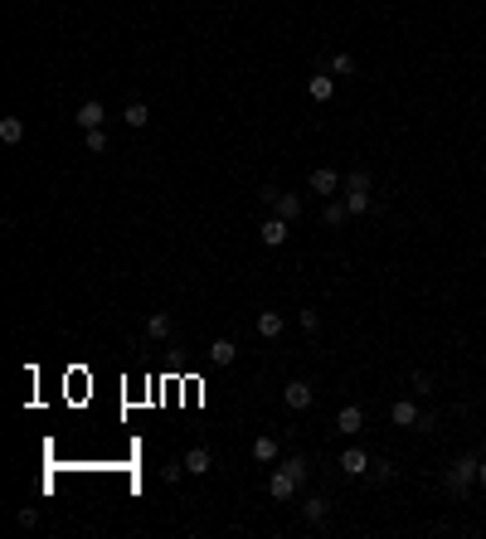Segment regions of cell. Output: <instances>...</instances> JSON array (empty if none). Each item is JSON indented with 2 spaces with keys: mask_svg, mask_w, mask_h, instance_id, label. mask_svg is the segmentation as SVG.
<instances>
[{
  "mask_svg": "<svg viewBox=\"0 0 486 539\" xmlns=\"http://www.w3.org/2000/svg\"><path fill=\"white\" fill-rule=\"evenodd\" d=\"M15 520H20V530H34V525H39V511H34V506H25Z\"/></svg>",
  "mask_w": 486,
  "mask_h": 539,
  "instance_id": "28",
  "label": "cell"
},
{
  "mask_svg": "<svg viewBox=\"0 0 486 539\" xmlns=\"http://www.w3.org/2000/svg\"><path fill=\"white\" fill-rule=\"evenodd\" d=\"M389 418H394L399 428H418V404H413V399H399V404L389 408Z\"/></svg>",
  "mask_w": 486,
  "mask_h": 539,
  "instance_id": "12",
  "label": "cell"
},
{
  "mask_svg": "<svg viewBox=\"0 0 486 539\" xmlns=\"http://www.w3.org/2000/svg\"><path fill=\"white\" fill-rule=\"evenodd\" d=\"M272 209H277V214H282V219H287V224H292V219H301V194H287V189H282Z\"/></svg>",
  "mask_w": 486,
  "mask_h": 539,
  "instance_id": "18",
  "label": "cell"
},
{
  "mask_svg": "<svg viewBox=\"0 0 486 539\" xmlns=\"http://www.w3.org/2000/svg\"><path fill=\"white\" fill-rule=\"evenodd\" d=\"M477 481H482V486H486V461H482V466H477Z\"/></svg>",
  "mask_w": 486,
  "mask_h": 539,
  "instance_id": "30",
  "label": "cell"
},
{
  "mask_svg": "<svg viewBox=\"0 0 486 539\" xmlns=\"http://www.w3.org/2000/svg\"><path fill=\"white\" fill-rule=\"evenodd\" d=\"M146 117H151V112H146V103H127V112H122V122H127V127H136V132L146 127Z\"/></svg>",
  "mask_w": 486,
  "mask_h": 539,
  "instance_id": "20",
  "label": "cell"
},
{
  "mask_svg": "<svg viewBox=\"0 0 486 539\" xmlns=\"http://www.w3.org/2000/svg\"><path fill=\"white\" fill-rule=\"evenodd\" d=\"M370 204H375V194H360V189H346V209H351V214H365Z\"/></svg>",
  "mask_w": 486,
  "mask_h": 539,
  "instance_id": "22",
  "label": "cell"
},
{
  "mask_svg": "<svg viewBox=\"0 0 486 539\" xmlns=\"http://www.w3.org/2000/svg\"><path fill=\"white\" fill-rule=\"evenodd\" d=\"M210 466H214V452H210V447H190L185 452V471L190 476H205Z\"/></svg>",
  "mask_w": 486,
  "mask_h": 539,
  "instance_id": "10",
  "label": "cell"
},
{
  "mask_svg": "<svg viewBox=\"0 0 486 539\" xmlns=\"http://www.w3.org/2000/svg\"><path fill=\"white\" fill-rule=\"evenodd\" d=\"M311 189H316V194H336V189H341V175H336L331 165H316V170H311Z\"/></svg>",
  "mask_w": 486,
  "mask_h": 539,
  "instance_id": "11",
  "label": "cell"
},
{
  "mask_svg": "<svg viewBox=\"0 0 486 539\" xmlns=\"http://www.w3.org/2000/svg\"><path fill=\"white\" fill-rule=\"evenodd\" d=\"M88 151H93V156H103V151H108V132H103V127H98V132H88Z\"/></svg>",
  "mask_w": 486,
  "mask_h": 539,
  "instance_id": "26",
  "label": "cell"
},
{
  "mask_svg": "<svg viewBox=\"0 0 486 539\" xmlns=\"http://www.w3.org/2000/svg\"><path fill=\"white\" fill-rule=\"evenodd\" d=\"M331 73H336V78H355V58L346 54V49H341V54H331Z\"/></svg>",
  "mask_w": 486,
  "mask_h": 539,
  "instance_id": "19",
  "label": "cell"
},
{
  "mask_svg": "<svg viewBox=\"0 0 486 539\" xmlns=\"http://www.w3.org/2000/svg\"><path fill=\"white\" fill-rule=\"evenodd\" d=\"M234 360H239L234 340H210V365H234Z\"/></svg>",
  "mask_w": 486,
  "mask_h": 539,
  "instance_id": "14",
  "label": "cell"
},
{
  "mask_svg": "<svg viewBox=\"0 0 486 539\" xmlns=\"http://www.w3.org/2000/svg\"><path fill=\"white\" fill-rule=\"evenodd\" d=\"M268 496H272V501H292V496H297V481H292V476L277 466V471L268 476Z\"/></svg>",
  "mask_w": 486,
  "mask_h": 539,
  "instance_id": "7",
  "label": "cell"
},
{
  "mask_svg": "<svg viewBox=\"0 0 486 539\" xmlns=\"http://www.w3.org/2000/svg\"><path fill=\"white\" fill-rule=\"evenodd\" d=\"M282 330H287V316L282 311H258V335L263 340H277Z\"/></svg>",
  "mask_w": 486,
  "mask_h": 539,
  "instance_id": "8",
  "label": "cell"
},
{
  "mask_svg": "<svg viewBox=\"0 0 486 539\" xmlns=\"http://www.w3.org/2000/svg\"><path fill=\"white\" fill-rule=\"evenodd\" d=\"M248 452H253V461H258V466H268V461H277V452H282V442L263 432V437H253V447H248Z\"/></svg>",
  "mask_w": 486,
  "mask_h": 539,
  "instance_id": "6",
  "label": "cell"
},
{
  "mask_svg": "<svg viewBox=\"0 0 486 539\" xmlns=\"http://www.w3.org/2000/svg\"><path fill=\"white\" fill-rule=\"evenodd\" d=\"M301 330L316 335V330H321V316H316V311H301Z\"/></svg>",
  "mask_w": 486,
  "mask_h": 539,
  "instance_id": "29",
  "label": "cell"
},
{
  "mask_svg": "<svg viewBox=\"0 0 486 539\" xmlns=\"http://www.w3.org/2000/svg\"><path fill=\"white\" fill-rule=\"evenodd\" d=\"M0 141H5V146L25 141V117H0Z\"/></svg>",
  "mask_w": 486,
  "mask_h": 539,
  "instance_id": "17",
  "label": "cell"
},
{
  "mask_svg": "<svg viewBox=\"0 0 486 539\" xmlns=\"http://www.w3.org/2000/svg\"><path fill=\"white\" fill-rule=\"evenodd\" d=\"M413 389H418V394H433V375L428 370H413Z\"/></svg>",
  "mask_w": 486,
  "mask_h": 539,
  "instance_id": "27",
  "label": "cell"
},
{
  "mask_svg": "<svg viewBox=\"0 0 486 539\" xmlns=\"http://www.w3.org/2000/svg\"><path fill=\"white\" fill-rule=\"evenodd\" d=\"M336 428L346 432V437H355V432L365 428V408H360V404H346L341 413H336Z\"/></svg>",
  "mask_w": 486,
  "mask_h": 539,
  "instance_id": "5",
  "label": "cell"
},
{
  "mask_svg": "<svg viewBox=\"0 0 486 539\" xmlns=\"http://www.w3.org/2000/svg\"><path fill=\"white\" fill-rule=\"evenodd\" d=\"M306 93H311L316 103H331V93H336V73H316V78L306 83Z\"/></svg>",
  "mask_w": 486,
  "mask_h": 539,
  "instance_id": "13",
  "label": "cell"
},
{
  "mask_svg": "<svg viewBox=\"0 0 486 539\" xmlns=\"http://www.w3.org/2000/svg\"><path fill=\"white\" fill-rule=\"evenodd\" d=\"M477 466H482V457H457L453 466H448L443 486H448L453 496H467V491H472V481H477Z\"/></svg>",
  "mask_w": 486,
  "mask_h": 539,
  "instance_id": "1",
  "label": "cell"
},
{
  "mask_svg": "<svg viewBox=\"0 0 486 539\" xmlns=\"http://www.w3.org/2000/svg\"><path fill=\"white\" fill-rule=\"evenodd\" d=\"M346 189H360V194H370V189H375L370 170H351V175H346Z\"/></svg>",
  "mask_w": 486,
  "mask_h": 539,
  "instance_id": "23",
  "label": "cell"
},
{
  "mask_svg": "<svg viewBox=\"0 0 486 539\" xmlns=\"http://www.w3.org/2000/svg\"><path fill=\"white\" fill-rule=\"evenodd\" d=\"M287 234H292V224H287L282 214L263 219V243H268V248H282V243H287Z\"/></svg>",
  "mask_w": 486,
  "mask_h": 539,
  "instance_id": "4",
  "label": "cell"
},
{
  "mask_svg": "<svg viewBox=\"0 0 486 539\" xmlns=\"http://www.w3.org/2000/svg\"><path fill=\"white\" fill-rule=\"evenodd\" d=\"M341 471H346V476H370V457H365L360 447H346V452H341Z\"/></svg>",
  "mask_w": 486,
  "mask_h": 539,
  "instance_id": "9",
  "label": "cell"
},
{
  "mask_svg": "<svg viewBox=\"0 0 486 539\" xmlns=\"http://www.w3.org/2000/svg\"><path fill=\"white\" fill-rule=\"evenodd\" d=\"M170 330H175V321H170L165 311H151V316H146V335H151V340H165Z\"/></svg>",
  "mask_w": 486,
  "mask_h": 539,
  "instance_id": "15",
  "label": "cell"
},
{
  "mask_svg": "<svg viewBox=\"0 0 486 539\" xmlns=\"http://www.w3.org/2000/svg\"><path fill=\"white\" fill-rule=\"evenodd\" d=\"M311 399H316V394H311V384H306V379H292V384L282 389V404L292 408V413H301V408H311Z\"/></svg>",
  "mask_w": 486,
  "mask_h": 539,
  "instance_id": "2",
  "label": "cell"
},
{
  "mask_svg": "<svg viewBox=\"0 0 486 539\" xmlns=\"http://www.w3.org/2000/svg\"><path fill=\"white\" fill-rule=\"evenodd\" d=\"M370 481L389 486V481H394V466H389V461H370Z\"/></svg>",
  "mask_w": 486,
  "mask_h": 539,
  "instance_id": "24",
  "label": "cell"
},
{
  "mask_svg": "<svg viewBox=\"0 0 486 539\" xmlns=\"http://www.w3.org/2000/svg\"><path fill=\"white\" fill-rule=\"evenodd\" d=\"M301 515H306L311 525H326V515H331V501H326V496H311V501H301Z\"/></svg>",
  "mask_w": 486,
  "mask_h": 539,
  "instance_id": "16",
  "label": "cell"
},
{
  "mask_svg": "<svg viewBox=\"0 0 486 539\" xmlns=\"http://www.w3.org/2000/svg\"><path fill=\"white\" fill-rule=\"evenodd\" d=\"M346 214H351V209H346L341 199H331V204H326V209H321V219H326V224H341V219H346Z\"/></svg>",
  "mask_w": 486,
  "mask_h": 539,
  "instance_id": "25",
  "label": "cell"
},
{
  "mask_svg": "<svg viewBox=\"0 0 486 539\" xmlns=\"http://www.w3.org/2000/svg\"><path fill=\"white\" fill-rule=\"evenodd\" d=\"M73 122H78L83 132H98V127L108 122V108H103L98 98H88V103H83V108H78V117H73Z\"/></svg>",
  "mask_w": 486,
  "mask_h": 539,
  "instance_id": "3",
  "label": "cell"
},
{
  "mask_svg": "<svg viewBox=\"0 0 486 539\" xmlns=\"http://www.w3.org/2000/svg\"><path fill=\"white\" fill-rule=\"evenodd\" d=\"M282 471H287V476H292V481H306V476H311V466H306V457H287V461H282Z\"/></svg>",
  "mask_w": 486,
  "mask_h": 539,
  "instance_id": "21",
  "label": "cell"
}]
</instances>
